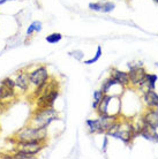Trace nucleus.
Here are the masks:
<instances>
[{"mask_svg": "<svg viewBox=\"0 0 158 159\" xmlns=\"http://www.w3.org/2000/svg\"><path fill=\"white\" fill-rule=\"evenodd\" d=\"M14 139L19 142H46L48 130L46 128H37L28 123V126L21 128L13 136Z\"/></svg>", "mask_w": 158, "mask_h": 159, "instance_id": "obj_1", "label": "nucleus"}, {"mask_svg": "<svg viewBox=\"0 0 158 159\" xmlns=\"http://www.w3.org/2000/svg\"><path fill=\"white\" fill-rule=\"evenodd\" d=\"M59 96V84L58 81L49 80L46 88L42 95H40L36 99V108H46L52 107L55 99Z\"/></svg>", "mask_w": 158, "mask_h": 159, "instance_id": "obj_2", "label": "nucleus"}, {"mask_svg": "<svg viewBox=\"0 0 158 159\" xmlns=\"http://www.w3.org/2000/svg\"><path fill=\"white\" fill-rule=\"evenodd\" d=\"M57 119H58V112L55 111L53 106L46 108H38V110L36 108L29 121V125L37 128H48L50 123Z\"/></svg>", "mask_w": 158, "mask_h": 159, "instance_id": "obj_3", "label": "nucleus"}, {"mask_svg": "<svg viewBox=\"0 0 158 159\" xmlns=\"http://www.w3.org/2000/svg\"><path fill=\"white\" fill-rule=\"evenodd\" d=\"M129 69L128 76H129V87L137 89L141 84L144 82L146 76V70L142 62H131L127 65Z\"/></svg>", "mask_w": 158, "mask_h": 159, "instance_id": "obj_4", "label": "nucleus"}, {"mask_svg": "<svg viewBox=\"0 0 158 159\" xmlns=\"http://www.w3.org/2000/svg\"><path fill=\"white\" fill-rule=\"evenodd\" d=\"M45 147L44 142H15V151H21L28 155H38Z\"/></svg>", "mask_w": 158, "mask_h": 159, "instance_id": "obj_5", "label": "nucleus"}, {"mask_svg": "<svg viewBox=\"0 0 158 159\" xmlns=\"http://www.w3.org/2000/svg\"><path fill=\"white\" fill-rule=\"evenodd\" d=\"M49 79H50V76H49L48 68L45 66H40V67L35 68L31 72H29L30 84L35 85V87H40V84L48 82Z\"/></svg>", "mask_w": 158, "mask_h": 159, "instance_id": "obj_6", "label": "nucleus"}, {"mask_svg": "<svg viewBox=\"0 0 158 159\" xmlns=\"http://www.w3.org/2000/svg\"><path fill=\"white\" fill-rule=\"evenodd\" d=\"M143 125L158 130V110L156 108H146V112L141 116Z\"/></svg>", "mask_w": 158, "mask_h": 159, "instance_id": "obj_7", "label": "nucleus"}, {"mask_svg": "<svg viewBox=\"0 0 158 159\" xmlns=\"http://www.w3.org/2000/svg\"><path fill=\"white\" fill-rule=\"evenodd\" d=\"M143 104L146 108L158 110V93L155 90H148L142 93Z\"/></svg>", "mask_w": 158, "mask_h": 159, "instance_id": "obj_8", "label": "nucleus"}, {"mask_svg": "<svg viewBox=\"0 0 158 159\" xmlns=\"http://www.w3.org/2000/svg\"><path fill=\"white\" fill-rule=\"evenodd\" d=\"M110 77L114 79L120 85L127 88L129 87V76H128V72H123L120 70L118 68H112L110 72Z\"/></svg>", "mask_w": 158, "mask_h": 159, "instance_id": "obj_9", "label": "nucleus"}, {"mask_svg": "<svg viewBox=\"0 0 158 159\" xmlns=\"http://www.w3.org/2000/svg\"><path fill=\"white\" fill-rule=\"evenodd\" d=\"M138 136L143 137L146 141H150L152 143H158V130L143 125V122L140 128V131H138Z\"/></svg>", "mask_w": 158, "mask_h": 159, "instance_id": "obj_10", "label": "nucleus"}, {"mask_svg": "<svg viewBox=\"0 0 158 159\" xmlns=\"http://www.w3.org/2000/svg\"><path fill=\"white\" fill-rule=\"evenodd\" d=\"M15 85L19 88L22 92H27L30 88V81H29V73L20 72L15 79Z\"/></svg>", "mask_w": 158, "mask_h": 159, "instance_id": "obj_11", "label": "nucleus"}, {"mask_svg": "<svg viewBox=\"0 0 158 159\" xmlns=\"http://www.w3.org/2000/svg\"><path fill=\"white\" fill-rule=\"evenodd\" d=\"M15 89L8 88L4 84L0 85V100H7V99H13L15 98Z\"/></svg>", "mask_w": 158, "mask_h": 159, "instance_id": "obj_12", "label": "nucleus"}, {"mask_svg": "<svg viewBox=\"0 0 158 159\" xmlns=\"http://www.w3.org/2000/svg\"><path fill=\"white\" fill-rule=\"evenodd\" d=\"M86 125H87L89 133H91V134L99 133L100 134V125H99L98 119H88L86 121Z\"/></svg>", "mask_w": 158, "mask_h": 159, "instance_id": "obj_13", "label": "nucleus"}, {"mask_svg": "<svg viewBox=\"0 0 158 159\" xmlns=\"http://www.w3.org/2000/svg\"><path fill=\"white\" fill-rule=\"evenodd\" d=\"M118 82L115 81L114 79H112V77H109L107 80H105L103 83H102V88H100V90L104 92V93H110L111 89L114 87V85H118Z\"/></svg>", "mask_w": 158, "mask_h": 159, "instance_id": "obj_14", "label": "nucleus"}, {"mask_svg": "<svg viewBox=\"0 0 158 159\" xmlns=\"http://www.w3.org/2000/svg\"><path fill=\"white\" fill-rule=\"evenodd\" d=\"M42 22L40 21H34L27 29V36H31L35 32H40L42 31Z\"/></svg>", "mask_w": 158, "mask_h": 159, "instance_id": "obj_15", "label": "nucleus"}, {"mask_svg": "<svg viewBox=\"0 0 158 159\" xmlns=\"http://www.w3.org/2000/svg\"><path fill=\"white\" fill-rule=\"evenodd\" d=\"M63 39V35L60 32H52L49 36H46V42L49 44H57Z\"/></svg>", "mask_w": 158, "mask_h": 159, "instance_id": "obj_16", "label": "nucleus"}, {"mask_svg": "<svg viewBox=\"0 0 158 159\" xmlns=\"http://www.w3.org/2000/svg\"><path fill=\"white\" fill-rule=\"evenodd\" d=\"M104 93L102 90H96V91H94V93H92V97H94V102H92V108L94 110H96L97 108V106H98L99 102L102 100V98L104 97Z\"/></svg>", "mask_w": 158, "mask_h": 159, "instance_id": "obj_17", "label": "nucleus"}, {"mask_svg": "<svg viewBox=\"0 0 158 159\" xmlns=\"http://www.w3.org/2000/svg\"><path fill=\"white\" fill-rule=\"evenodd\" d=\"M102 53H103V51H102V46H100V45H98V46H97V50H96L95 56H94V58H91V59H89V60H86L83 64H86V65L95 64V62H97V61L100 59V57H102Z\"/></svg>", "mask_w": 158, "mask_h": 159, "instance_id": "obj_18", "label": "nucleus"}, {"mask_svg": "<svg viewBox=\"0 0 158 159\" xmlns=\"http://www.w3.org/2000/svg\"><path fill=\"white\" fill-rule=\"evenodd\" d=\"M114 8H115V4L112 2V1H103L102 2V13H111L114 11Z\"/></svg>", "mask_w": 158, "mask_h": 159, "instance_id": "obj_19", "label": "nucleus"}, {"mask_svg": "<svg viewBox=\"0 0 158 159\" xmlns=\"http://www.w3.org/2000/svg\"><path fill=\"white\" fill-rule=\"evenodd\" d=\"M12 156H13V159H32V158H35V156L28 155V153H24V152H21V151H15Z\"/></svg>", "mask_w": 158, "mask_h": 159, "instance_id": "obj_20", "label": "nucleus"}, {"mask_svg": "<svg viewBox=\"0 0 158 159\" xmlns=\"http://www.w3.org/2000/svg\"><path fill=\"white\" fill-rule=\"evenodd\" d=\"M1 84H4V85H6V87H8V88H12V89H15L16 88L15 81H13V80L9 79V77H6V79L2 80Z\"/></svg>", "mask_w": 158, "mask_h": 159, "instance_id": "obj_21", "label": "nucleus"}, {"mask_svg": "<svg viewBox=\"0 0 158 159\" xmlns=\"http://www.w3.org/2000/svg\"><path fill=\"white\" fill-rule=\"evenodd\" d=\"M68 54L71 57H74V58L77 60H82L83 56H84V53H83L82 51H80V50H75V51H73V52H69Z\"/></svg>", "mask_w": 158, "mask_h": 159, "instance_id": "obj_22", "label": "nucleus"}, {"mask_svg": "<svg viewBox=\"0 0 158 159\" xmlns=\"http://www.w3.org/2000/svg\"><path fill=\"white\" fill-rule=\"evenodd\" d=\"M107 144H109V136L105 134V136H104V139H103V144H102V151H103V152H106Z\"/></svg>", "mask_w": 158, "mask_h": 159, "instance_id": "obj_23", "label": "nucleus"}, {"mask_svg": "<svg viewBox=\"0 0 158 159\" xmlns=\"http://www.w3.org/2000/svg\"><path fill=\"white\" fill-rule=\"evenodd\" d=\"M7 1H14V0H0V5H4L5 2H7Z\"/></svg>", "mask_w": 158, "mask_h": 159, "instance_id": "obj_24", "label": "nucleus"}, {"mask_svg": "<svg viewBox=\"0 0 158 159\" xmlns=\"http://www.w3.org/2000/svg\"><path fill=\"white\" fill-rule=\"evenodd\" d=\"M154 1H155V2H156V4L158 5V0H154Z\"/></svg>", "mask_w": 158, "mask_h": 159, "instance_id": "obj_25", "label": "nucleus"}, {"mask_svg": "<svg viewBox=\"0 0 158 159\" xmlns=\"http://www.w3.org/2000/svg\"><path fill=\"white\" fill-rule=\"evenodd\" d=\"M156 66H157V67H158V62H156Z\"/></svg>", "mask_w": 158, "mask_h": 159, "instance_id": "obj_26", "label": "nucleus"}]
</instances>
